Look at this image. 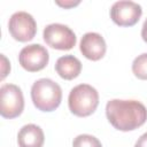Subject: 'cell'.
Segmentation results:
<instances>
[{
    "mask_svg": "<svg viewBox=\"0 0 147 147\" xmlns=\"http://www.w3.org/2000/svg\"><path fill=\"white\" fill-rule=\"evenodd\" d=\"M56 5H59L60 7H63V8H71V7H75L77 5L80 3V1H72V0H68V1H55Z\"/></svg>",
    "mask_w": 147,
    "mask_h": 147,
    "instance_id": "15",
    "label": "cell"
},
{
    "mask_svg": "<svg viewBox=\"0 0 147 147\" xmlns=\"http://www.w3.org/2000/svg\"><path fill=\"white\" fill-rule=\"evenodd\" d=\"M82 54L92 61L102 59L106 54L107 46L103 37L96 32H87L82 37L79 45Z\"/></svg>",
    "mask_w": 147,
    "mask_h": 147,
    "instance_id": "9",
    "label": "cell"
},
{
    "mask_svg": "<svg viewBox=\"0 0 147 147\" xmlns=\"http://www.w3.org/2000/svg\"><path fill=\"white\" fill-rule=\"evenodd\" d=\"M49 60L47 49L39 44H31L23 47L18 55L20 64L30 72L42 70Z\"/></svg>",
    "mask_w": 147,
    "mask_h": 147,
    "instance_id": "7",
    "label": "cell"
},
{
    "mask_svg": "<svg viewBox=\"0 0 147 147\" xmlns=\"http://www.w3.org/2000/svg\"><path fill=\"white\" fill-rule=\"evenodd\" d=\"M106 116L115 129L119 131H132L145 124L147 109L137 100L114 99L107 102Z\"/></svg>",
    "mask_w": 147,
    "mask_h": 147,
    "instance_id": "1",
    "label": "cell"
},
{
    "mask_svg": "<svg viewBox=\"0 0 147 147\" xmlns=\"http://www.w3.org/2000/svg\"><path fill=\"white\" fill-rule=\"evenodd\" d=\"M8 30L15 40L25 42L31 40L37 32V23L26 11L14 13L8 22Z\"/></svg>",
    "mask_w": 147,
    "mask_h": 147,
    "instance_id": "6",
    "label": "cell"
},
{
    "mask_svg": "<svg viewBox=\"0 0 147 147\" xmlns=\"http://www.w3.org/2000/svg\"><path fill=\"white\" fill-rule=\"evenodd\" d=\"M44 40L52 48L60 51L71 49L76 45V34L67 25L53 23L44 29Z\"/></svg>",
    "mask_w": 147,
    "mask_h": 147,
    "instance_id": "5",
    "label": "cell"
},
{
    "mask_svg": "<svg viewBox=\"0 0 147 147\" xmlns=\"http://www.w3.org/2000/svg\"><path fill=\"white\" fill-rule=\"evenodd\" d=\"M132 71L137 78L147 80V53H144L133 60Z\"/></svg>",
    "mask_w": 147,
    "mask_h": 147,
    "instance_id": "12",
    "label": "cell"
},
{
    "mask_svg": "<svg viewBox=\"0 0 147 147\" xmlns=\"http://www.w3.org/2000/svg\"><path fill=\"white\" fill-rule=\"evenodd\" d=\"M24 109V98L21 88L14 84H5L0 88V114L5 118H15Z\"/></svg>",
    "mask_w": 147,
    "mask_h": 147,
    "instance_id": "4",
    "label": "cell"
},
{
    "mask_svg": "<svg viewBox=\"0 0 147 147\" xmlns=\"http://www.w3.org/2000/svg\"><path fill=\"white\" fill-rule=\"evenodd\" d=\"M44 141V131L36 124H26L18 131L17 142L20 147H42Z\"/></svg>",
    "mask_w": 147,
    "mask_h": 147,
    "instance_id": "10",
    "label": "cell"
},
{
    "mask_svg": "<svg viewBox=\"0 0 147 147\" xmlns=\"http://www.w3.org/2000/svg\"><path fill=\"white\" fill-rule=\"evenodd\" d=\"M72 147H102V145L94 136L79 134L74 139Z\"/></svg>",
    "mask_w": 147,
    "mask_h": 147,
    "instance_id": "13",
    "label": "cell"
},
{
    "mask_svg": "<svg viewBox=\"0 0 147 147\" xmlns=\"http://www.w3.org/2000/svg\"><path fill=\"white\" fill-rule=\"evenodd\" d=\"M31 99L37 109L41 111H53L61 103L62 90L54 80L40 78L36 80L31 87Z\"/></svg>",
    "mask_w": 147,
    "mask_h": 147,
    "instance_id": "2",
    "label": "cell"
},
{
    "mask_svg": "<svg viewBox=\"0 0 147 147\" xmlns=\"http://www.w3.org/2000/svg\"><path fill=\"white\" fill-rule=\"evenodd\" d=\"M141 6L133 1H116L110 9V17L119 26H132L140 20Z\"/></svg>",
    "mask_w": 147,
    "mask_h": 147,
    "instance_id": "8",
    "label": "cell"
},
{
    "mask_svg": "<svg viewBox=\"0 0 147 147\" xmlns=\"http://www.w3.org/2000/svg\"><path fill=\"white\" fill-rule=\"evenodd\" d=\"M134 147H147V132L144 133L136 142Z\"/></svg>",
    "mask_w": 147,
    "mask_h": 147,
    "instance_id": "16",
    "label": "cell"
},
{
    "mask_svg": "<svg viewBox=\"0 0 147 147\" xmlns=\"http://www.w3.org/2000/svg\"><path fill=\"white\" fill-rule=\"evenodd\" d=\"M55 70L61 78L71 80L78 77V75L80 74L82 63L74 55H64L57 59L55 63Z\"/></svg>",
    "mask_w": 147,
    "mask_h": 147,
    "instance_id": "11",
    "label": "cell"
},
{
    "mask_svg": "<svg viewBox=\"0 0 147 147\" xmlns=\"http://www.w3.org/2000/svg\"><path fill=\"white\" fill-rule=\"evenodd\" d=\"M10 71V63L7 60V57L1 54V79H3Z\"/></svg>",
    "mask_w": 147,
    "mask_h": 147,
    "instance_id": "14",
    "label": "cell"
},
{
    "mask_svg": "<svg viewBox=\"0 0 147 147\" xmlns=\"http://www.w3.org/2000/svg\"><path fill=\"white\" fill-rule=\"evenodd\" d=\"M68 105L74 115L78 117L90 116L99 105V93L88 84H79L70 91Z\"/></svg>",
    "mask_w": 147,
    "mask_h": 147,
    "instance_id": "3",
    "label": "cell"
},
{
    "mask_svg": "<svg viewBox=\"0 0 147 147\" xmlns=\"http://www.w3.org/2000/svg\"><path fill=\"white\" fill-rule=\"evenodd\" d=\"M141 37L144 39V41L147 42V18L145 20L144 24H142V29H141Z\"/></svg>",
    "mask_w": 147,
    "mask_h": 147,
    "instance_id": "17",
    "label": "cell"
}]
</instances>
